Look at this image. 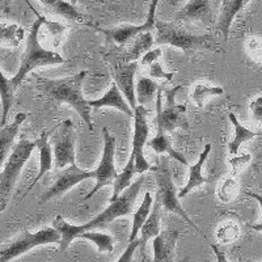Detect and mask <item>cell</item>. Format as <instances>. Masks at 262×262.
<instances>
[{
	"label": "cell",
	"instance_id": "1",
	"mask_svg": "<svg viewBox=\"0 0 262 262\" xmlns=\"http://www.w3.org/2000/svg\"><path fill=\"white\" fill-rule=\"evenodd\" d=\"M144 182V176L139 177L134 184H131L127 189L122 191V194L117 198L114 202H111V205L107 206L106 209L102 212L91 219L90 222H86L85 224L81 226H75V224H70L69 222L66 221L62 215H58L53 222V227L57 229L58 232L62 236L60 240V252L67 250L75 238H80V235L85 231H92V229H100L106 227L107 224L114 222L118 217L127 216L133 212L134 210V203L137 200L138 194H139L142 185Z\"/></svg>",
	"mask_w": 262,
	"mask_h": 262
},
{
	"label": "cell",
	"instance_id": "2",
	"mask_svg": "<svg viewBox=\"0 0 262 262\" xmlns=\"http://www.w3.org/2000/svg\"><path fill=\"white\" fill-rule=\"evenodd\" d=\"M88 72L80 71L78 74L60 79H46L37 76V90L53 101L66 102L74 107V111L80 116L85 122L86 127L93 130L92 117H91L90 100H86L83 95V81Z\"/></svg>",
	"mask_w": 262,
	"mask_h": 262
},
{
	"label": "cell",
	"instance_id": "3",
	"mask_svg": "<svg viewBox=\"0 0 262 262\" xmlns=\"http://www.w3.org/2000/svg\"><path fill=\"white\" fill-rule=\"evenodd\" d=\"M155 45H169L181 49L185 54L195 51H221V48L210 34H193L172 23L158 20L155 23Z\"/></svg>",
	"mask_w": 262,
	"mask_h": 262
},
{
	"label": "cell",
	"instance_id": "4",
	"mask_svg": "<svg viewBox=\"0 0 262 262\" xmlns=\"http://www.w3.org/2000/svg\"><path fill=\"white\" fill-rule=\"evenodd\" d=\"M43 16H38L37 20L33 23L30 32L27 37V46L25 51L21 57L20 67L16 75L12 78L13 84L16 86H20L27 75L34 71L38 67H45V66L62 64L66 62L64 58H62L57 51L49 50L41 45L39 42V29H41Z\"/></svg>",
	"mask_w": 262,
	"mask_h": 262
},
{
	"label": "cell",
	"instance_id": "5",
	"mask_svg": "<svg viewBox=\"0 0 262 262\" xmlns=\"http://www.w3.org/2000/svg\"><path fill=\"white\" fill-rule=\"evenodd\" d=\"M34 148H37L36 142L21 139L7 159L3 169L0 172V212L7 209L21 170L32 156Z\"/></svg>",
	"mask_w": 262,
	"mask_h": 262
},
{
	"label": "cell",
	"instance_id": "6",
	"mask_svg": "<svg viewBox=\"0 0 262 262\" xmlns=\"http://www.w3.org/2000/svg\"><path fill=\"white\" fill-rule=\"evenodd\" d=\"M181 85H177L165 92V104L163 105V91L159 90L156 97V121L159 130L164 133H172L176 128L189 130V122L186 118V105L177 104L176 95L181 90Z\"/></svg>",
	"mask_w": 262,
	"mask_h": 262
},
{
	"label": "cell",
	"instance_id": "7",
	"mask_svg": "<svg viewBox=\"0 0 262 262\" xmlns=\"http://www.w3.org/2000/svg\"><path fill=\"white\" fill-rule=\"evenodd\" d=\"M60 240L62 236L54 227H46L37 232L23 231L15 240L0 248V262H11L28 253L33 248L46 244H59Z\"/></svg>",
	"mask_w": 262,
	"mask_h": 262
},
{
	"label": "cell",
	"instance_id": "8",
	"mask_svg": "<svg viewBox=\"0 0 262 262\" xmlns=\"http://www.w3.org/2000/svg\"><path fill=\"white\" fill-rule=\"evenodd\" d=\"M155 180L156 185H158V190H156V195L160 198L161 206L165 211H169L172 214H176L179 216H181L185 222L188 224H190L196 232L202 235L203 237L207 238L205 236V233L201 231L198 227L195 226L191 217L189 216L188 212L182 209L181 203H180L179 193L176 190V186H174V182H173L172 172H170L169 164H168V160H163L161 165H158L155 167Z\"/></svg>",
	"mask_w": 262,
	"mask_h": 262
},
{
	"label": "cell",
	"instance_id": "9",
	"mask_svg": "<svg viewBox=\"0 0 262 262\" xmlns=\"http://www.w3.org/2000/svg\"><path fill=\"white\" fill-rule=\"evenodd\" d=\"M54 165L57 169L76 164L75 147H76V131L71 119H64L57 127L51 130Z\"/></svg>",
	"mask_w": 262,
	"mask_h": 262
},
{
	"label": "cell",
	"instance_id": "10",
	"mask_svg": "<svg viewBox=\"0 0 262 262\" xmlns=\"http://www.w3.org/2000/svg\"><path fill=\"white\" fill-rule=\"evenodd\" d=\"M148 111L143 105H137L134 109V134H133V151H131L128 165H134L135 172L143 174L148 170H155V167L147 161L144 156V146L149 135Z\"/></svg>",
	"mask_w": 262,
	"mask_h": 262
},
{
	"label": "cell",
	"instance_id": "11",
	"mask_svg": "<svg viewBox=\"0 0 262 262\" xmlns=\"http://www.w3.org/2000/svg\"><path fill=\"white\" fill-rule=\"evenodd\" d=\"M102 135H104V149H102L101 161L98 164V167L93 170L96 185L90 191V194L84 196L83 201L91 200L98 190H101L105 186L113 185L119 174V173H117L116 165H114V154H116L117 146L116 138L109 133L106 127L102 128Z\"/></svg>",
	"mask_w": 262,
	"mask_h": 262
},
{
	"label": "cell",
	"instance_id": "12",
	"mask_svg": "<svg viewBox=\"0 0 262 262\" xmlns=\"http://www.w3.org/2000/svg\"><path fill=\"white\" fill-rule=\"evenodd\" d=\"M86 179H95V172L81 169L76 164H72V165H69L63 169H59V172L54 177V182L51 184L50 188L39 198V203L42 205V203L48 202L53 198L63 195L70 189L74 188L75 185L80 184L81 181Z\"/></svg>",
	"mask_w": 262,
	"mask_h": 262
},
{
	"label": "cell",
	"instance_id": "13",
	"mask_svg": "<svg viewBox=\"0 0 262 262\" xmlns=\"http://www.w3.org/2000/svg\"><path fill=\"white\" fill-rule=\"evenodd\" d=\"M222 0H189V3L176 15L177 21L202 23L206 27L216 24Z\"/></svg>",
	"mask_w": 262,
	"mask_h": 262
},
{
	"label": "cell",
	"instance_id": "14",
	"mask_svg": "<svg viewBox=\"0 0 262 262\" xmlns=\"http://www.w3.org/2000/svg\"><path fill=\"white\" fill-rule=\"evenodd\" d=\"M139 67V62L117 63L113 67L114 83L118 85L121 92L128 101V105L134 111L137 107V93H135V74Z\"/></svg>",
	"mask_w": 262,
	"mask_h": 262
},
{
	"label": "cell",
	"instance_id": "15",
	"mask_svg": "<svg viewBox=\"0 0 262 262\" xmlns=\"http://www.w3.org/2000/svg\"><path fill=\"white\" fill-rule=\"evenodd\" d=\"M181 236L180 231L168 229L154 237V262H172L177 240Z\"/></svg>",
	"mask_w": 262,
	"mask_h": 262
},
{
	"label": "cell",
	"instance_id": "16",
	"mask_svg": "<svg viewBox=\"0 0 262 262\" xmlns=\"http://www.w3.org/2000/svg\"><path fill=\"white\" fill-rule=\"evenodd\" d=\"M211 148V143L206 144L203 151L201 152V155L198 158V160H196V163L193 164V165H189V180L184 188L179 191V198H185L193 189L198 188V186H202L205 184H209V182H211L214 180L211 177H205V174L202 173V168L205 165L207 158H209Z\"/></svg>",
	"mask_w": 262,
	"mask_h": 262
},
{
	"label": "cell",
	"instance_id": "17",
	"mask_svg": "<svg viewBox=\"0 0 262 262\" xmlns=\"http://www.w3.org/2000/svg\"><path fill=\"white\" fill-rule=\"evenodd\" d=\"M50 135H51V130L46 131V133H42L41 137L36 140L37 149H38L39 152V170H38V174L36 176V179L33 180L32 184L29 185V188H28L27 193H25L24 195H27V194L34 188V185H36L42 177L45 176L49 170L53 169L54 155H53V147H51V143H50Z\"/></svg>",
	"mask_w": 262,
	"mask_h": 262
},
{
	"label": "cell",
	"instance_id": "18",
	"mask_svg": "<svg viewBox=\"0 0 262 262\" xmlns=\"http://www.w3.org/2000/svg\"><path fill=\"white\" fill-rule=\"evenodd\" d=\"M25 119H27V114L18 113L16 114L12 122L6 125L4 127H0V172L3 169V165L6 164L7 159L11 155L9 151L12 148L13 142L17 137L20 126L23 125Z\"/></svg>",
	"mask_w": 262,
	"mask_h": 262
},
{
	"label": "cell",
	"instance_id": "19",
	"mask_svg": "<svg viewBox=\"0 0 262 262\" xmlns=\"http://www.w3.org/2000/svg\"><path fill=\"white\" fill-rule=\"evenodd\" d=\"M249 2L250 0H222L221 2V11H219V16H217L216 30L223 34L224 41L228 39L229 29H231L233 18Z\"/></svg>",
	"mask_w": 262,
	"mask_h": 262
},
{
	"label": "cell",
	"instance_id": "20",
	"mask_svg": "<svg viewBox=\"0 0 262 262\" xmlns=\"http://www.w3.org/2000/svg\"><path fill=\"white\" fill-rule=\"evenodd\" d=\"M90 105L91 107H116L119 112L125 113L126 116L134 118V111L131 109L128 102L126 101L123 93L121 92V90H119L118 85L114 81L102 97H100L98 100H90Z\"/></svg>",
	"mask_w": 262,
	"mask_h": 262
},
{
	"label": "cell",
	"instance_id": "21",
	"mask_svg": "<svg viewBox=\"0 0 262 262\" xmlns=\"http://www.w3.org/2000/svg\"><path fill=\"white\" fill-rule=\"evenodd\" d=\"M146 30H151V28L144 23L143 25H122V27L111 28V29H100V32L104 33L106 38L114 42L116 45L126 46L138 34Z\"/></svg>",
	"mask_w": 262,
	"mask_h": 262
},
{
	"label": "cell",
	"instance_id": "22",
	"mask_svg": "<svg viewBox=\"0 0 262 262\" xmlns=\"http://www.w3.org/2000/svg\"><path fill=\"white\" fill-rule=\"evenodd\" d=\"M161 206L160 198L156 195L155 201H154V206H152L151 214L148 215L147 221L144 222L143 227L140 229L139 238H140V247L144 248L147 243L149 242V238H154L160 233V223H161Z\"/></svg>",
	"mask_w": 262,
	"mask_h": 262
},
{
	"label": "cell",
	"instance_id": "23",
	"mask_svg": "<svg viewBox=\"0 0 262 262\" xmlns=\"http://www.w3.org/2000/svg\"><path fill=\"white\" fill-rule=\"evenodd\" d=\"M38 2L51 13H55L66 20L90 25V21L86 20L85 16L79 12L76 7L72 6L71 3H67L64 0H38Z\"/></svg>",
	"mask_w": 262,
	"mask_h": 262
},
{
	"label": "cell",
	"instance_id": "24",
	"mask_svg": "<svg viewBox=\"0 0 262 262\" xmlns=\"http://www.w3.org/2000/svg\"><path fill=\"white\" fill-rule=\"evenodd\" d=\"M17 86L13 84L12 79L4 76L3 71L0 70V101H2V119H0V127L7 125V119L13 101H15V93Z\"/></svg>",
	"mask_w": 262,
	"mask_h": 262
},
{
	"label": "cell",
	"instance_id": "25",
	"mask_svg": "<svg viewBox=\"0 0 262 262\" xmlns=\"http://www.w3.org/2000/svg\"><path fill=\"white\" fill-rule=\"evenodd\" d=\"M148 146L151 147V148L154 149L156 154H159V155H163V154H165V155H168L169 158L174 159V160L179 161V163L184 164V165H189L188 160H186V158L182 155L181 152H177L176 149L173 148L172 140L169 139V137L167 135V133H164V131L159 130L158 134H156L155 137L152 138V139L148 142Z\"/></svg>",
	"mask_w": 262,
	"mask_h": 262
},
{
	"label": "cell",
	"instance_id": "26",
	"mask_svg": "<svg viewBox=\"0 0 262 262\" xmlns=\"http://www.w3.org/2000/svg\"><path fill=\"white\" fill-rule=\"evenodd\" d=\"M228 118L229 121H231V123H232L233 131H235V135H233L232 140L228 143V151L231 155L235 156L238 154V149H240V147H242L243 143L249 142L250 139H253L254 137L259 135V133H257V131H252L249 130V128L244 127L242 123L238 122L237 117H236L233 113H229Z\"/></svg>",
	"mask_w": 262,
	"mask_h": 262
},
{
	"label": "cell",
	"instance_id": "27",
	"mask_svg": "<svg viewBox=\"0 0 262 262\" xmlns=\"http://www.w3.org/2000/svg\"><path fill=\"white\" fill-rule=\"evenodd\" d=\"M154 45H155V38L152 37L151 30H146L138 34L126 50V57L128 62H138V59L143 57L147 51L151 50Z\"/></svg>",
	"mask_w": 262,
	"mask_h": 262
},
{
	"label": "cell",
	"instance_id": "28",
	"mask_svg": "<svg viewBox=\"0 0 262 262\" xmlns=\"http://www.w3.org/2000/svg\"><path fill=\"white\" fill-rule=\"evenodd\" d=\"M152 206H154V198L149 193H146L142 201V205L139 206V209L134 212L133 215V227H131V233L128 237V243L134 242L135 238L139 237L140 229L143 227L144 222L147 221L148 215L151 214Z\"/></svg>",
	"mask_w": 262,
	"mask_h": 262
},
{
	"label": "cell",
	"instance_id": "29",
	"mask_svg": "<svg viewBox=\"0 0 262 262\" xmlns=\"http://www.w3.org/2000/svg\"><path fill=\"white\" fill-rule=\"evenodd\" d=\"M159 92V85L154 79L151 78H140L135 86L137 93V104L143 105L146 107L147 104L156 101Z\"/></svg>",
	"mask_w": 262,
	"mask_h": 262
},
{
	"label": "cell",
	"instance_id": "30",
	"mask_svg": "<svg viewBox=\"0 0 262 262\" xmlns=\"http://www.w3.org/2000/svg\"><path fill=\"white\" fill-rule=\"evenodd\" d=\"M223 93H224V90L222 88V86H215V85H209V84H205V83H198L194 85L190 97L196 106L203 107L206 105V102L209 101L210 98L214 97V96H221L223 95Z\"/></svg>",
	"mask_w": 262,
	"mask_h": 262
},
{
	"label": "cell",
	"instance_id": "31",
	"mask_svg": "<svg viewBox=\"0 0 262 262\" xmlns=\"http://www.w3.org/2000/svg\"><path fill=\"white\" fill-rule=\"evenodd\" d=\"M24 38V30L16 24H3L0 23V45L9 48H17Z\"/></svg>",
	"mask_w": 262,
	"mask_h": 262
},
{
	"label": "cell",
	"instance_id": "32",
	"mask_svg": "<svg viewBox=\"0 0 262 262\" xmlns=\"http://www.w3.org/2000/svg\"><path fill=\"white\" fill-rule=\"evenodd\" d=\"M80 238H86V240L92 242L97 247L98 252L111 253L114 249V240L109 233H101L97 232L96 229H92V231H85L81 233Z\"/></svg>",
	"mask_w": 262,
	"mask_h": 262
},
{
	"label": "cell",
	"instance_id": "33",
	"mask_svg": "<svg viewBox=\"0 0 262 262\" xmlns=\"http://www.w3.org/2000/svg\"><path fill=\"white\" fill-rule=\"evenodd\" d=\"M42 27L45 28L46 36H48L49 41H50V45L53 46V48H58V46L62 43L63 39H64L66 33H67V28L63 24L55 23V21H49L46 17H43Z\"/></svg>",
	"mask_w": 262,
	"mask_h": 262
},
{
	"label": "cell",
	"instance_id": "34",
	"mask_svg": "<svg viewBox=\"0 0 262 262\" xmlns=\"http://www.w3.org/2000/svg\"><path fill=\"white\" fill-rule=\"evenodd\" d=\"M215 236H216L217 242L223 243V244H228V243L237 240V237L240 236V227L237 226V223L232 221L224 222V223H222L216 228Z\"/></svg>",
	"mask_w": 262,
	"mask_h": 262
},
{
	"label": "cell",
	"instance_id": "35",
	"mask_svg": "<svg viewBox=\"0 0 262 262\" xmlns=\"http://www.w3.org/2000/svg\"><path fill=\"white\" fill-rule=\"evenodd\" d=\"M238 193V182L235 177H227L217 186V198L223 203H229L236 198Z\"/></svg>",
	"mask_w": 262,
	"mask_h": 262
},
{
	"label": "cell",
	"instance_id": "36",
	"mask_svg": "<svg viewBox=\"0 0 262 262\" xmlns=\"http://www.w3.org/2000/svg\"><path fill=\"white\" fill-rule=\"evenodd\" d=\"M148 75L149 78L154 79V80H165L170 81L173 79V72H167L163 69V66L159 60L154 62L152 64H149L148 67Z\"/></svg>",
	"mask_w": 262,
	"mask_h": 262
},
{
	"label": "cell",
	"instance_id": "37",
	"mask_svg": "<svg viewBox=\"0 0 262 262\" xmlns=\"http://www.w3.org/2000/svg\"><path fill=\"white\" fill-rule=\"evenodd\" d=\"M247 50L254 62L262 64V38L259 37L249 38V41L247 42Z\"/></svg>",
	"mask_w": 262,
	"mask_h": 262
},
{
	"label": "cell",
	"instance_id": "38",
	"mask_svg": "<svg viewBox=\"0 0 262 262\" xmlns=\"http://www.w3.org/2000/svg\"><path fill=\"white\" fill-rule=\"evenodd\" d=\"M250 159H252V156L249 155V154H242V155H235L232 156V158L229 159V165H231V168H232V172L235 173H238L242 169H244L245 167H247L248 164H249Z\"/></svg>",
	"mask_w": 262,
	"mask_h": 262
},
{
	"label": "cell",
	"instance_id": "39",
	"mask_svg": "<svg viewBox=\"0 0 262 262\" xmlns=\"http://www.w3.org/2000/svg\"><path fill=\"white\" fill-rule=\"evenodd\" d=\"M249 111L252 114V118L256 121L258 125H262V96L254 98L249 104Z\"/></svg>",
	"mask_w": 262,
	"mask_h": 262
},
{
	"label": "cell",
	"instance_id": "40",
	"mask_svg": "<svg viewBox=\"0 0 262 262\" xmlns=\"http://www.w3.org/2000/svg\"><path fill=\"white\" fill-rule=\"evenodd\" d=\"M139 247H140V238L139 237L135 238L134 242L128 243L127 248H126L125 252L121 254V257H119L118 261L117 262H131V259H133V257H134V253L137 252V249Z\"/></svg>",
	"mask_w": 262,
	"mask_h": 262
},
{
	"label": "cell",
	"instance_id": "41",
	"mask_svg": "<svg viewBox=\"0 0 262 262\" xmlns=\"http://www.w3.org/2000/svg\"><path fill=\"white\" fill-rule=\"evenodd\" d=\"M161 54H163V51H161L160 48L151 49V50L147 51V53L144 54L143 57L140 58L139 64L144 66V67H148L149 64H152L154 62H156V60L160 59Z\"/></svg>",
	"mask_w": 262,
	"mask_h": 262
},
{
	"label": "cell",
	"instance_id": "42",
	"mask_svg": "<svg viewBox=\"0 0 262 262\" xmlns=\"http://www.w3.org/2000/svg\"><path fill=\"white\" fill-rule=\"evenodd\" d=\"M158 4H159V0H151L149 2V9H148V16H147V20H146V24L148 25L149 28H154L155 27V13H156V8H158Z\"/></svg>",
	"mask_w": 262,
	"mask_h": 262
},
{
	"label": "cell",
	"instance_id": "43",
	"mask_svg": "<svg viewBox=\"0 0 262 262\" xmlns=\"http://www.w3.org/2000/svg\"><path fill=\"white\" fill-rule=\"evenodd\" d=\"M248 195L252 196V198H254V200L259 203V206H261V209H262V194L254 193V191H248ZM252 229H254V231H257V232H262V222L261 223L252 226Z\"/></svg>",
	"mask_w": 262,
	"mask_h": 262
},
{
	"label": "cell",
	"instance_id": "44",
	"mask_svg": "<svg viewBox=\"0 0 262 262\" xmlns=\"http://www.w3.org/2000/svg\"><path fill=\"white\" fill-rule=\"evenodd\" d=\"M210 247H211L212 252H214L215 257H216V262H228V259H227L226 257V253H224L223 250L219 248V245L210 243Z\"/></svg>",
	"mask_w": 262,
	"mask_h": 262
},
{
	"label": "cell",
	"instance_id": "45",
	"mask_svg": "<svg viewBox=\"0 0 262 262\" xmlns=\"http://www.w3.org/2000/svg\"><path fill=\"white\" fill-rule=\"evenodd\" d=\"M11 0H0V12H4L9 8Z\"/></svg>",
	"mask_w": 262,
	"mask_h": 262
},
{
	"label": "cell",
	"instance_id": "46",
	"mask_svg": "<svg viewBox=\"0 0 262 262\" xmlns=\"http://www.w3.org/2000/svg\"><path fill=\"white\" fill-rule=\"evenodd\" d=\"M180 2H181V0H169V4L170 6H176V4L180 3Z\"/></svg>",
	"mask_w": 262,
	"mask_h": 262
},
{
	"label": "cell",
	"instance_id": "47",
	"mask_svg": "<svg viewBox=\"0 0 262 262\" xmlns=\"http://www.w3.org/2000/svg\"><path fill=\"white\" fill-rule=\"evenodd\" d=\"M76 2H78V0H71L72 6H75V4H76Z\"/></svg>",
	"mask_w": 262,
	"mask_h": 262
},
{
	"label": "cell",
	"instance_id": "48",
	"mask_svg": "<svg viewBox=\"0 0 262 262\" xmlns=\"http://www.w3.org/2000/svg\"><path fill=\"white\" fill-rule=\"evenodd\" d=\"M144 261H146V258H143V259H142V262H144Z\"/></svg>",
	"mask_w": 262,
	"mask_h": 262
}]
</instances>
